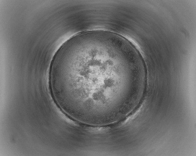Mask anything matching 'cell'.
<instances>
[{
	"instance_id": "cell-1",
	"label": "cell",
	"mask_w": 196,
	"mask_h": 156,
	"mask_svg": "<svg viewBox=\"0 0 196 156\" xmlns=\"http://www.w3.org/2000/svg\"><path fill=\"white\" fill-rule=\"evenodd\" d=\"M135 65L128 49L110 35L78 34L63 44L52 61L49 80L62 110L79 121L114 117L127 102Z\"/></svg>"
}]
</instances>
